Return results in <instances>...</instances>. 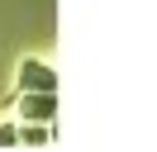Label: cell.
Returning <instances> with one entry per match:
<instances>
[{"label": "cell", "instance_id": "obj_4", "mask_svg": "<svg viewBox=\"0 0 157 152\" xmlns=\"http://www.w3.org/2000/svg\"><path fill=\"white\" fill-rule=\"evenodd\" d=\"M19 142V124H0V147H14Z\"/></svg>", "mask_w": 157, "mask_h": 152}, {"label": "cell", "instance_id": "obj_3", "mask_svg": "<svg viewBox=\"0 0 157 152\" xmlns=\"http://www.w3.org/2000/svg\"><path fill=\"white\" fill-rule=\"evenodd\" d=\"M52 133H48V124H29V128H19V142H33V147H43Z\"/></svg>", "mask_w": 157, "mask_h": 152}, {"label": "cell", "instance_id": "obj_1", "mask_svg": "<svg viewBox=\"0 0 157 152\" xmlns=\"http://www.w3.org/2000/svg\"><path fill=\"white\" fill-rule=\"evenodd\" d=\"M14 109L29 124H52V114H57V90H19L14 95Z\"/></svg>", "mask_w": 157, "mask_h": 152}, {"label": "cell", "instance_id": "obj_2", "mask_svg": "<svg viewBox=\"0 0 157 152\" xmlns=\"http://www.w3.org/2000/svg\"><path fill=\"white\" fill-rule=\"evenodd\" d=\"M19 90H57L52 66L38 62V57H24V62H19Z\"/></svg>", "mask_w": 157, "mask_h": 152}]
</instances>
